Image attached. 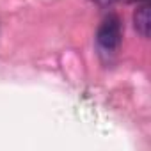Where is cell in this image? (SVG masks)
Listing matches in <instances>:
<instances>
[{"label":"cell","instance_id":"7a4b0ae2","mask_svg":"<svg viewBox=\"0 0 151 151\" xmlns=\"http://www.w3.org/2000/svg\"><path fill=\"white\" fill-rule=\"evenodd\" d=\"M149 0H140L133 13V27L142 37H149Z\"/></svg>","mask_w":151,"mask_h":151},{"label":"cell","instance_id":"6da1fadb","mask_svg":"<svg viewBox=\"0 0 151 151\" xmlns=\"http://www.w3.org/2000/svg\"><path fill=\"white\" fill-rule=\"evenodd\" d=\"M123 39V25L116 14L107 16L96 32V43L105 53H112L119 48Z\"/></svg>","mask_w":151,"mask_h":151},{"label":"cell","instance_id":"3957f363","mask_svg":"<svg viewBox=\"0 0 151 151\" xmlns=\"http://www.w3.org/2000/svg\"><path fill=\"white\" fill-rule=\"evenodd\" d=\"M94 4H98L100 7H109V6H112V4H116L117 0H93Z\"/></svg>","mask_w":151,"mask_h":151}]
</instances>
